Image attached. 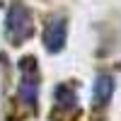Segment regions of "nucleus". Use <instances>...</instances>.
I'll return each mask as SVG.
<instances>
[{
    "instance_id": "5",
    "label": "nucleus",
    "mask_w": 121,
    "mask_h": 121,
    "mask_svg": "<svg viewBox=\"0 0 121 121\" xmlns=\"http://www.w3.org/2000/svg\"><path fill=\"white\" fill-rule=\"evenodd\" d=\"M56 104H58L60 109H75V107H78V95H75L73 85L60 82V85L56 87Z\"/></svg>"
},
{
    "instance_id": "3",
    "label": "nucleus",
    "mask_w": 121,
    "mask_h": 121,
    "mask_svg": "<svg viewBox=\"0 0 121 121\" xmlns=\"http://www.w3.org/2000/svg\"><path fill=\"white\" fill-rule=\"evenodd\" d=\"M65 41H68V19L56 15L48 19L44 29V46L48 53H60L65 48Z\"/></svg>"
},
{
    "instance_id": "1",
    "label": "nucleus",
    "mask_w": 121,
    "mask_h": 121,
    "mask_svg": "<svg viewBox=\"0 0 121 121\" xmlns=\"http://www.w3.org/2000/svg\"><path fill=\"white\" fill-rule=\"evenodd\" d=\"M5 36L12 41L15 46L29 41L34 36V17L29 12V7L24 3H15L7 10L5 17Z\"/></svg>"
},
{
    "instance_id": "2",
    "label": "nucleus",
    "mask_w": 121,
    "mask_h": 121,
    "mask_svg": "<svg viewBox=\"0 0 121 121\" xmlns=\"http://www.w3.org/2000/svg\"><path fill=\"white\" fill-rule=\"evenodd\" d=\"M17 95L27 107H36V99H39V65H36L34 56H24L19 60Z\"/></svg>"
},
{
    "instance_id": "4",
    "label": "nucleus",
    "mask_w": 121,
    "mask_h": 121,
    "mask_svg": "<svg viewBox=\"0 0 121 121\" xmlns=\"http://www.w3.org/2000/svg\"><path fill=\"white\" fill-rule=\"evenodd\" d=\"M114 75L112 73H99L97 80H95V87H92V95H95V102L99 107H107L109 102H112V95H114Z\"/></svg>"
}]
</instances>
